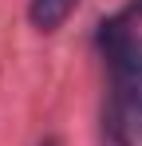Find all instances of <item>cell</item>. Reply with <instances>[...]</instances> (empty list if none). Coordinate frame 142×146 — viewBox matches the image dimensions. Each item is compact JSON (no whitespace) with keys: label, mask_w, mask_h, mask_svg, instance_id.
I'll return each mask as SVG.
<instances>
[{"label":"cell","mask_w":142,"mask_h":146,"mask_svg":"<svg viewBox=\"0 0 142 146\" xmlns=\"http://www.w3.org/2000/svg\"><path fill=\"white\" fill-rule=\"evenodd\" d=\"M95 48L107 63L111 103H107V142L134 146L142 138V36L118 12L95 28Z\"/></svg>","instance_id":"cell-1"},{"label":"cell","mask_w":142,"mask_h":146,"mask_svg":"<svg viewBox=\"0 0 142 146\" xmlns=\"http://www.w3.org/2000/svg\"><path fill=\"white\" fill-rule=\"evenodd\" d=\"M75 8H79V0H28V20L40 32H55Z\"/></svg>","instance_id":"cell-2"},{"label":"cell","mask_w":142,"mask_h":146,"mask_svg":"<svg viewBox=\"0 0 142 146\" xmlns=\"http://www.w3.org/2000/svg\"><path fill=\"white\" fill-rule=\"evenodd\" d=\"M122 16H126L130 24H138V20H142V0H130V4L122 8Z\"/></svg>","instance_id":"cell-3"},{"label":"cell","mask_w":142,"mask_h":146,"mask_svg":"<svg viewBox=\"0 0 142 146\" xmlns=\"http://www.w3.org/2000/svg\"><path fill=\"white\" fill-rule=\"evenodd\" d=\"M40 146H59V138H44V142H40Z\"/></svg>","instance_id":"cell-4"}]
</instances>
